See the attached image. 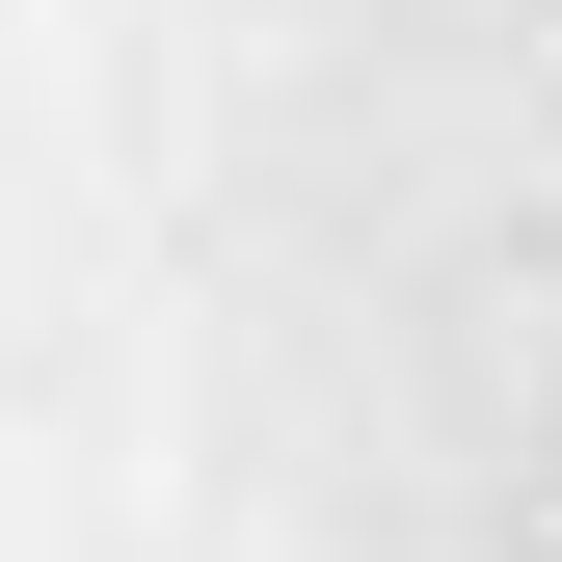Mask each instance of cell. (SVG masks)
Returning a JSON list of instances; mask_svg holds the SVG:
<instances>
[{"instance_id":"6da1fadb","label":"cell","mask_w":562,"mask_h":562,"mask_svg":"<svg viewBox=\"0 0 562 562\" xmlns=\"http://www.w3.org/2000/svg\"><path fill=\"white\" fill-rule=\"evenodd\" d=\"M0 562H562V0H0Z\"/></svg>"}]
</instances>
